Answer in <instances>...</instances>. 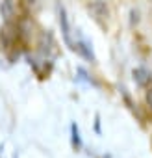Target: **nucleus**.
I'll return each instance as SVG.
<instances>
[{"label": "nucleus", "instance_id": "1", "mask_svg": "<svg viewBox=\"0 0 152 158\" xmlns=\"http://www.w3.org/2000/svg\"><path fill=\"white\" fill-rule=\"evenodd\" d=\"M89 11L93 13V17L102 24L104 21H108V15H110V11H108V6L104 4V2H100V0H97V2H91L89 4Z\"/></svg>", "mask_w": 152, "mask_h": 158}, {"label": "nucleus", "instance_id": "2", "mask_svg": "<svg viewBox=\"0 0 152 158\" xmlns=\"http://www.w3.org/2000/svg\"><path fill=\"white\" fill-rule=\"evenodd\" d=\"M132 76H134V82H135L139 88L148 86V84H150V80H152L150 71H148V69H145V67H135V69L132 71Z\"/></svg>", "mask_w": 152, "mask_h": 158}, {"label": "nucleus", "instance_id": "3", "mask_svg": "<svg viewBox=\"0 0 152 158\" xmlns=\"http://www.w3.org/2000/svg\"><path fill=\"white\" fill-rule=\"evenodd\" d=\"M59 26H61V32H63V39H65V43H67L70 48H74V43H72V39H70L69 19H67V13H65V10H63V8H59Z\"/></svg>", "mask_w": 152, "mask_h": 158}, {"label": "nucleus", "instance_id": "4", "mask_svg": "<svg viewBox=\"0 0 152 158\" xmlns=\"http://www.w3.org/2000/svg\"><path fill=\"white\" fill-rule=\"evenodd\" d=\"M70 132H72V145L76 149H80L82 147V139H80V130H78V125L76 123L70 125Z\"/></svg>", "mask_w": 152, "mask_h": 158}, {"label": "nucleus", "instance_id": "5", "mask_svg": "<svg viewBox=\"0 0 152 158\" xmlns=\"http://www.w3.org/2000/svg\"><path fill=\"white\" fill-rule=\"evenodd\" d=\"M2 15L6 17V21H10V19H11V15H13V6H11L10 0H6V2L2 4Z\"/></svg>", "mask_w": 152, "mask_h": 158}, {"label": "nucleus", "instance_id": "6", "mask_svg": "<svg viewBox=\"0 0 152 158\" xmlns=\"http://www.w3.org/2000/svg\"><path fill=\"white\" fill-rule=\"evenodd\" d=\"M146 104L150 106V110H152V89H148L146 91Z\"/></svg>", "mask_w": 152, "mask_h": 158}]
</instances>
